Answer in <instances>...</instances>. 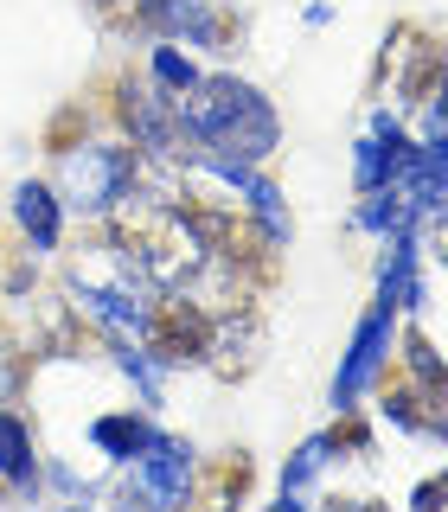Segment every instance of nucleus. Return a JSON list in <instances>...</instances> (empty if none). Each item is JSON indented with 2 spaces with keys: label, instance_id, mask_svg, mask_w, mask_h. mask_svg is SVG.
Wrapping results in <instances>:
<instances>
[{
  "label": "nucleus",
  "instance_id": "8",
  "mask_svg": "<svg viewBox=\"0 0 448 512\" xmlns=\"http://www.w3.org/2000/svg\"><path fill=\"white\" fill-rule=\"evenodd\" d=\"M128 493L148 500V506H180L192 493V448L180 436H154L135 455V480H128Z\"/></svg>",
  "mask_w": 448,
  "mask_h": 512
},
{
  "label": "nucleus",
  "instance_id": "22",
  "mask_svg": "<svg viewBox=\"0 0 448 512\" xmlns=\"http://www.w3.org/2000/svg\"><path fill=\"white\" fill-rule=\"evenodd\" d=\"M90 7H96V13H103V20H116V13L128 7V0H90Z\"/></svg>",
  "mask_w": 448,
  "mask_h": 512
},
{
  "label": "nucleus",
  "instance_id": "13",
  "mask_svg": "<svg viewBox=\"0 0 448 512\" xmlns=\"http://www.w3.org/2000/svg\"><path fill=\"white\" fill-rule=\"evenodd\" d=\"M378 301H391L397 314H404V308H423V269H416V231H410V237H391V256H384Z\"/></svg>",
  "mask_w": 448,
  "mask_h": 512
},
{
  "label": "nucleus",
  "instance_id": "18",
  "mask_svg": "<svg viewBox=\"0 0 448 512\" xmlns=\"http://www.w3.org/2000/svg\"><path fill=\"white\" fill-rule=\"evenodd\" d=\"M423 135H429L423 148L436 154V160H448V84H442V90L423 103Z\"/></svg>",
  "mask_w": 448,
  "mask_h": 512
},
{
  "label": "nucleus",
  "instance_id": "2",
  "mask_svg": "<svg viewBox=\"0 0 448 512\" xmlns=\"http://www.w3.org/2000/svg\"><path fill=\"white\" fill-rule=\"evenodd\" d=\"M58 192L71 212L84 218H109L122 199L141 192V154L122 148V141H77V148L58 154Z\"/></svg>",
  "mask_w": 448,
  "mask_h": 512
},
{
  "label": "nucleus",
  "instance_id": "15",
  "mask_svg": "<svg viewBox=\"0 0 448 512\" xmlns=\"http://www.w3.org/2000/svg\"><path fill=\"white\" fill-rule=\"evenodd\" d=\"M327 461H333V455H327V442H320V436H308V442H301V448H295V461L282 468V506H301V500H308Z\"/></svg>",
  "mask_w": 448,
  "mask_h": 512
},
{
  "label": "nucleus",
  "instance_id": "21",
  "mask_svg": "<svg viewBox=\"0 0 448 512\" xmlns=\"http://www.w3.org/2000/svg\"><path fill=\"white\" fill-rule=\"evenodd\" d=\"M410 506H416V512L448 506V468H442V474H429V480H416V487H410Z\"/></svg>",
  "mask_w": 448,
  "mask_h": 512
},
{
  "label": "nucleus",
  "instance_id": "1",
  "mask_svg": "<svg viewBox=\"0 0 448 512\" xmlns=\"http://www.w3.org/2000/svg\"><path fill=\"white\" fill-rule=\"evenodd\" d=\"M180 109H186V128L199 141V154H212V160H250V167H263L282 148V122L269 109V96L231 71L199 77L180 96Z\"/></svg>",
  "mask_w": 448,
  "mask_h": 512
},
{
  "label": "nucleus",
  "instance_id": "20",
  "mask_svg": "<svg viewBox=\"0 0 448 512\" xmlns=\"http://www.w3.org/2000/svg\"><path fill=\"white\" fill-rule=\"evenodd\" d=\"M77 141H84V109H58V122L52 128H45V148H52V154H64V148H77Z\"/></svg>",
  "mask_w": 448,
  "mask_h": 512
},
{
  "label": "nucleus",
  "instance_id": "4",
  "mask_svg": "<svg viewBox=\"0 0 448 512\" xmlns=\"http://www.w3.org/2000/svg\"><path fill=\"white\" fill-rule=\"evenodd\" d=\"M212 327H218V320L205 314L186 288H160V295L148 301V314H141L135 340H141V352H148L160 372H186V365H205Z\"/></svg>",
  "mask_w": 448,
  "mask_h": 512
},
{
  "label": "nucleus",
  "instance_id": "14",
  "mask_svg": "<svg viewBox=\"0 0 448 512\" xmlns=\"http://www.w3.org/2000/svg\"><path fill=\"white\" fill-rule=\"evenodd\" d=\"M0 480H7V487H20V493L39 487V455H32V429H26L13 410H0Z\"/></svg>",
  "mask_w": 448,
  "mask_h": 512
},
{
  "label": "nucleus",
  "instance_id": "10",
  "mask_svg": "<svg viewBox=\"0 0 448 512\" xmlns=\"http://www.w3.org/2000/svg\"><path fill=\"white\" fill-rule=\"evenodd\" d=\"M13 218H20V237H26L32 250H58V237H64V199H58V186L20 180V186H13Z\"/></svg>",
  "mask_w": 448,
  "mask_h": 512
},
{
  "label": "nucleus",
  "instance_id": "6",
  "mask_svg": "<svg viewBox=\"0 0 448 512\" xmlns=\"http://www.w3.org/2000/svg\"><path fill=\"white\" fill-rule=\"evenodd\" d=\"M391 340H397V308H391V301H372V308L359 314V327H352L340 378H333V410H352L378 384V372L391 365Z\"/></svg>",
  "mask_w": 448,
  "mask_h": 512
},
{
  "label": "nucleus",
  "instance_id": "11",
  "mask_svg": "<svg viewBox=\"0 0 448 512\" xmlns=\"http://www.w3.org/2000/svg\"><path fill=\"white\" fill-rule=\"evenodd\" d=\"M397 346H404V372L423 384L429 410H436V442L448 448V359H442L436 346H429V333H416V327H410Z\"/></svg>",
  "mask_w": 448,
  "mask_h": 512
},
{
  "label": "nucleus",
  "instance_id": "23",
  "mask_svg": "<svg viewBox=\"0 0 448 512\" xmlns=\"http://www.w3.org/2000/svg\"><path fill=\"white\" fill-rule=\"evenodd\" d=\"M436 256H442V269H448V224H442V237H436Z\"/></svg>",
  "mask_w": 448,
  "mask_h": 512
},
{
  "label": "nucleus",
  "instance_id": "19",
  "mask_svg": "<svg viewBox=\"0 0 448 512\" xmlns=\"http://www.w3.org/2000/svg\"><path fill=\"white\" fill-rule=\"evenodd\" d=\"M250 487H256V468H250V455H244V448H237V455L218 468V493H224V500H244Z\"/></svg>",
  "mask_w": 448,
  "mask_h": 512
},
{
  "label": "nucleus",
  "instance_id": "16",
  "mask_svg": "<svg viewBox=\"0 0 448 512\" xmlns=\"http://www.w3.org/2000/svg\"><path fill=\"white\" fill-rule=\"evenodd\" d=\"M148 77H154L160 90L186 96L192 84H199V64H192V58H186V52H180L173 39H160V45H154V58H148Z\"/></svg>",
  "mask_w": 448,
  "mask_h": 512
},
{
  "label": "nucleus",
  "instance_id": "17",
  "mask_svg": "<svg viewBox=\"0 0 448 512\" xmlns=\"http://www.w3.org/2000/svg\"><path fill=\"white\" fill-rule=\"evenodd\" d=\"M320 442H327V455H352V461H365V455H372V429H365L359 404H352V410H340V423H333Z\"/></svg>",
  "mask_w": 448,
  "mask_h": 512
},
{
  "label": "nucleus",
  "instance_id": "9",
  "mask_svg": "<svg viewBox=\"0 0 448 512\" xmlns=\"http://www.w3.org/2000/svg\"><path fill=\"white\" fill-rule=\"evenodd\" d=\"M372 391H378V410H384V423H397L404 436H429V442H436V410H429L423 384H416L410 372H391V365H384Z\"/></svg>",
  "mask_w": 448,
  "mask_h": 512
},
{
  "label": "nucleus",
  "instance_id": "3",
  "mask_svg": "<svg viewBox=\"0 0 448 512\" xmlns=\"http://www.w3.org/2000/svg\"><path fill=\"white\" fill-rule=\"evenodd\" d=\"M116 116H122V128H128V141H135L141 160H173V167H186V160L199 154L180 96L160 90L154 77H122L116 84Z\"/></svg>",
  "mask_w": 448,
  "mask_h": 512
},
{
  "label": "nucleus",
  "instance_id": "5",
  "mask_svg": "<svg viewBox=\"0 0 448 512\" xmlns=\"http://www.w3.org/2000/svg\"><path fill=\"white\" fill-rule=\"evenodd\" d=\"M384 77H391L397 103L423 109L429 96L448 84V45L429 39V32L410 26V20L391 26V32H384V52H378V64H372V96H384Z\"/></svg>",
  "mask_w": 448,
  "mask_h": 512
},
{
  "label": "nucleus",
  "instance_id": "7",
  "mask_svg": "<svg viewBox=\"0 0 448 512\" xmlns=\"http://www.w3.org/2000/svg\"><path fill=\"white\" fill-rule=\"evenodd\" d=\"M263 346H269V327H263V308H244V314H224L212 327V346H205V372L224 378V384H244L256 365H263Z\"/></svg>",
  "mask_w": 448,
  "mask_h": 512
},
{
  "label": "nucleus",
  "instance_id": "12",
  "mask_svg": "<svg viewBox=\"0 0 448 512\" xmlns=\"http://www.w3.org/2000/svg\"><path fill=\"white\" fill-rule=\"evenodd\" d=\"M154 436H160V429L148 423V416H135V410H109V416H96V423H90V448H96V455H109V461H135Z\"/></svg>",
  "mask_w": 448,
  "mask_h": 512
}]
</instances>
